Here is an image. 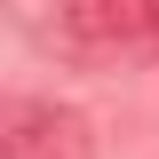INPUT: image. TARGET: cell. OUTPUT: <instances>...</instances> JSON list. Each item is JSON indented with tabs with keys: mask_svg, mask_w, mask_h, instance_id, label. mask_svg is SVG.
<instances>
[{
	"mask_svg": "<svg viewBox=\"0 0 159 159\" xmlns=\"http://www.w3.org/2000/svg\"><path fill=\"white\" fill-rule=\"evenodd\" d=\"M64 24L96 48H127L159 32V0H64Z\"/></svg>",
	"mask_w": 159,
	"mask_h": 159,
	"instance_id": "1",
	"label": "cell"
},
{
	"mask_svg": "<svg viewBox=\"0 0 159 159\" xmlns=\"http://www.w3.org/2000/svg\"><path fill=\"white\" fill-rule=\"evenodd\" d=\"M0 159H88V135L72 111H16L0 127Z\"/></svg>",
	"mask_w": 159,
	"mask_h": 159,
	"instance_id": "2",
	"label": "cell"
},
{
	"mask_svg": "<svg viewBox=\"0 0 159 159\" xmlns=\"http://www.w3.org/2000/svg\"><path fill=\"white\" fill-rule=\"evenodd\" d=\"M151 40H159V32H151Z\"/></svg>",
	"mask_w": 159,
	"mask_h": 159,
	"instance_id": "3",
	"label": "cell"
}]
</instances>
